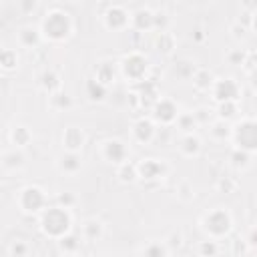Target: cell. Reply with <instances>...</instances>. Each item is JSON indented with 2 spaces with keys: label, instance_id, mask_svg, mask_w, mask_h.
Returning a JSON list of instances; mask_svg holds the SVG:
<instances>
[{
  "label": "cell",
  "instance_id": "11",
  "mask_svg": "<svg viewBox=\"0 0 257 257\" xmlns=\"http://www.w3.org/2000/svg\"><path fill=\"white\" fill-rule=\"evenodd\" d=\"M102 157L112 165H122L128 157V147L118 139H110L102 147Z\"/></svg>",
  "mask_w": 257,
  "mask_h": 257
},
{
  "label": "cell",
  "instance_id": "10",
  "mask_svg": "<svg viewBox=\"0 0 257 257\" xmlns=\"http://www.w3.org/2000/svg\"><path fill=\"white\" fill-rule=\"evenodd\" d=\"M102 18H104V26L106 28H110V30H124L128 26L131 14L120 4H108L106 12L102 14Z\"/></svg>",
  "mask_w": 257,
  "mask_h": 257
},
{
  "label": "cell",
  "instance_id": "2",
  "mask_svg": "<svg viewBox=\"0 0 257 257\" xmlns=\"http://www.w3.org/2000/svg\"><path fill=\"white\" fill-rule=\"evenodd\" d=\"M72 32V18L64 10H50L40 24V36H44L50 42H62Z\"/></svg>",
  "mask_w": 257,
  "mask_h": 257
},
{
  "label": "cell",
  "instance_id": "34",
  "mask_svg": "<svg viewBox=\"0 0 257 257\" xmlns=\"http://www.w3.org/2000/svg\"><path fill=\"white\" fill-rule=\"evenodd\" d=\"M50 102H52V106H54V108H58V110L70 108V104H72L70 96H68V94H64V92H54V94L50 96Z\"/></svg>",
  "mask_w": 257,
  "mask_h": 257
},
{
  "label": "cell",
  "instance_id": "7",
  "mask_svg": "<svg viewBox=\"0 0 257 257\" xmlns=\"http://www.w3.org/2000/svg\"><path fill=\"white\" fill-rule=\"evenodd\" d=\"M211 92L217 102H237L241 94V86L235 78H217L211 86Z\"/></svg>",
  "mask_w": 257,
  "mask_h": 257
},
{
  "label": "cell",
  "instance_id": "35",
  "mask_svg": "<svg viewBox=\"0 0 257 257\" xmlns=\"http://www.w3.org/2000/svg\"><path fill=\"white\" fill-rule=\"evenodd\" d=\"M231 161H233V165H235L237 169H245V167H249V163H251V155L245 153V151L235 149L233 155H231Z\"/></svg>",
  "mask_w": 257,
  "mask_h": 257
},
{
  "label": "cell",
  "instance_id": "6",
  "mask_svg": "<svg viewBox=\"0 0 257 257\" xmlns=\"http://www.w3.org/2000/svg\"><path fill=\"white\" fill-rule=\"evenodd\" d=\"M18 205L24 213H30V215H36L40 213L44 207H46V195L40 187L36 185H28L20 191L18 195Z\"/></svg>",
  "mask_w": 257,
  "mask_h": 257
},
{
  "label": "cell",
  "instance_id": "38",
  "mask_svg": "<svg viewBox=\"0 0 257 257\" xmlns=\"http://www.w3.org/2000/svg\"><path fill=\"white\" fill-rule=\"evenodd\" d=\"M26 253H28V245L24 241H14L10 245V255L12 257H26Z\"/></svg>",
  "mask_w": 257,
  "mask_h": 257
},
{
  "label": "cell",
  "instance_id": "1",
  "mask_svg": "<svg viewBox=\"0 0 257 257\" xmlns=\"http://www.w3.org/2000/svg\"><path fill=\"white\" fill-rule=\"evenodd\" d=\"M40 231L46 235V237H52V239H60L62 235L70 233L72 229V215L68 209L64 207H44L40 211Z\"/></svg>",
  "mask_w": 257,
  "mask_h": 257
},
{
  "label": "cell",
  "instance_id": "3",
  "mask_svg": "<svg viewBox=\"0 0 257 257\" xmlns=\"http://www.w3.org/2000/svg\"><path fill=\"white\" fill-rule=\"evenodd\" d=\"M231 227H233V217L227 209H221V207L209 211L203 219V229L209 235V239H221L229 235Z\"/></svg>",
  "mask_w": 257,
  "mask_h": 257
},
{
  "label": "cell",
  "instance_id": "14",
  "mask_svg": "<svg viewBox=\"0 0 257 257\" xmlns=\"http://www.w3.org/2000/svg\"><path fill=\"white\" fill-rule=\"evenodd\" d=\"M131 26L135 32H147V30H153V10L151 8H137L133 14H131Z\"/></svg>",
  "mask_w": 257,
  "mask_h": 257
},
{
  "label": "cell",
  "instance_id": "17",
  "mask_svg": "<svg viewBox=\"0 0 257 257\" xmlns=\"http://www.w3.org/2000/svg\"><path fill=\"white\" fill-rule=\"evenodd\" d=\"M82 167V159H80V155L78 153H62L60 157H58V169L62 171V173H76L78 169Z\"/></svg>",
  "mask_w": 257,
  "mask_h": 257
},
{
  "label": "cell",
  "instance_id": "31",
  "mask_svg": "<svg viewBox=\"0 0 257 257\" xmlns=\"http://www.w3.org/2000/svg\"><path fill=\"white\" fill-rule=\"evenodd\" d=\"M237 102H219V108H217V114H219V120H229L237 114Z\"/></svg>",
  "mask_w": 257,
  "mask_h": 257
},
{
  "label": "cell",
  "instance_id": "42",
  "mask_svg": "<svg viewBox=\"0 0 257 257\" xmlns=\"http://www.w3.org/2000/svg\"><path fill=\"white\" fill-rule=\"evenodd\" d=\"M169 239H171V241H167V243H165V245H167V249H169V247H179L183 237H181V233H173Z\"/></svg>",
  "mask_w": 257,
  "mask_h": 257
},
{
  "label": "cell",
  "instance_id": "19",
  "mask_svg": "<svg viewBox=\"0 0 257 257\" xmlns=\"http://www.w3.org/2000/svg\"><path fill=\"white\" fill-rule=\"evenodd\" d=\"M175 36L169 32V30H165V32H157V36H155V40H153V46H155V50L159 52V54H169V52H173V48H175Z\"/></svg>",
  "mask_w": 257,
  "mask_h": 257
},
{
  "label": "cell",
  "instance_id": "28",
  "mask_svg": "<svg viewBox=\"0 0 257 257\" xmlns=\"http://www.w3.org/2000/svg\"><path fill=\"white\" fill-rule=\"evenodd\" d=\"M16 64H18V56H16V52L10 50V48L0 46V68H4V70H12V68H16Z\"/></svg>",
  "mask_w": 257,
  "mask_h": 257
},
{
  "label": "cell",
  "instance_id": "36",
  "mask_svg": "<svg viewBox=\"0 0 257 257\" xmlns=\"http://www.w3.org/2000/svg\"><path fill=\"white\" fill-rule=\"evenodd\" d=\"M22 161H24V157L20 155V153H16V151H10V153H4L2 155V165L4 167H10V169H14V167H20L22 165Z\"/></svg>",
  "mask_w": 257,
  "mask_h": 257
},
{
  "label": "cell",
  "instance_id": "13",
  "mask_svg": "<svg viewBox=\"0 0 257 257\" xmlns=\"http://www.w3.org/2000/svg\"><path fill=\"white\" fill-rule=\"evenodd\" d=\"M155 133H157V128H155V122L151 118H145L143 116V118H139L133 124V137L141 145H149L155 139Z\"/></svg>",
  "mask_w": 257,
  "mask_h": 257
},
{
  "label": "cell",
  "instance_id": "20",
  "mask_svg": "<svg viewBox=\"0 0 257 257\" xmlns=\"http://www.w3.org/2000/svg\"><path fill=\"white\" fill-rule=\"evenodd\" d=\"M179 151H181L185 157H195V155H199V151H201V139H199L197 135H193V133L185 135V137L181 139V143H179Z\"/></svg>",
  "mask_w": 257,
  "mask_h": 257
},
{
  "label": "cell",
  "instance_id": "15",
  "mask_svg": "<svg viewBox=\"0 0 257 257\" xmlns=\"http://www.w3.org/2000/svg\"><path fill=\"white\" fill-rule=\"evenodd\" d=\"M84 141H86V137L78 126H68L62 133V145H64V149L68 153H78L82 149Z\"/></svg>",
  "mask_w": 257,
  "mask_h": 257
},
{
  "label": "cell",
  "instance_id": "25",
  "mask_svg": "<svg viewBox=\"0 0 257 257\" xmlns=\"http://www.w3.org/2000/svg\"><path fill=\"white\" fill-rule=\"evenodd\" d=\"M116 177H118L122 183H135V181L139 179V175H137V165L124 161L122 165H118V169H116Z\"/></svg>",
  "mask_w": 257,
  "mask_h": 257
},
{
  "label": "cell",
  "instance_id": "24",
  "mask_svg": "<svg viewBox=\"0 0 257 257\" xmlns=\"http://www.w3.org/2000/svg\"><path fill=\"white\" fill-rule=\"evenodd\" d=\"M82 237L86 241H98L102 237V223L96 221V219H88L82 225Z\"/></svg>",
  "mask_w": 257,
  "mask_h": 257
},
{
  "label": "cell",
  "instance_id": "8",
  "mask_svg": "<svg viewBox=\"0 0 257 257\" xmlns=\"http://www.w3.org/2000/svg\"><path fill=\"white\" fill-rule=\"evenodd\" d=\"M153 118L161 124H171L177 120L179 116V106L173 98H167V96H161L155 104H153Z\"/></svg>",
  "mask_w": 257,
  "mask_h": 257
},
{
  "label": "cell",
  "instance_id": "21",
  "mask_svg": "<svg viewBox=\"0 0 257 257\" xmlns=\"http://www.w3.org/2000/svg\"><path fill=\"white\" fill-rule=\"evenodd\" d=\"M193 84H195V88H199V90H209L211 86H213V82H215V76H213V72L211 70H207V68H197L195 72H193Z\"/></svg>",
  "mask_w": 257,
  "mask_h": 257
},
{
  "label": "cell",
  "instance_id": "26",
  "mask_svg": "<svg viewBox=\"0 0 257 257\" xmlns=\"http://www.w3.org/2000/svg\"><path fill=\"white\" fill-rule=\"evenodd\" d=\"M86 94H88L90 100L100 102V100H104V96H106V86H102V84L96 82L94 78H88V80H86Z\"/></svg>",
  "mask_w": 257,
  "mask_h": 257
},
{
  "label": "cell",
  "instance_id": "29",
  "mask_svg": "<svg viewBox=\"0 0 257 257\" xmlns=\"http://www.w3.org/2000/svg\"><path fill=\"white\" fill-rule=\"evenodd\" d=\"M167 251L165 241H153L143 249V257H167Z\"/></svg>",
  "mask_w": 257,
  "mask_h": 257
},
{
  "label": "cell",
  "instance_id": "32",
  "mask_svg": "<svg viewBox=\"0 0 257 257\" xmlns=\"http://www.w3.org/2000/svg\"><path fill=\"white\" fill-rule=\"evenodd\" d=\"M219 253V245L215 239H205L199 243V255L201 257H217Z\"/></svg>",
  "mask_w": 257,
  "mask_h": 257
},
{
  "label": "cell",
  "instance_id": "9",
  "mask_svg": "<svg viewBox=\"0 0 257 257\" xmlns=\"http://www.w3.org/2000/svg\"><path fill=\"white\" fill-rule=\"evenodd\" d=\"M167 171H169L167 163H163L159 159H143L137 165V175L145 181H159L167 175Z\"/></svg>",
  "mask_w": 257,
  "mask_h": 257
},
{
  "label": "cell",
  "instance_id": "22",
  "mask_svg": "<svg viewBox=\"0 0 257 257\" xmlns=\"http://www.w3.org/2000/svg\"><path fill=\"white\" fill-rule=\"evenodd\" d=\"M58 247H60L62 253L72 255V253H76V251L80 249V237L70 231V233H66V235H62V237L58 239Z\"/></svg>",
  "mask_w": 257,
  "mask_h": 257
},
{
  "label": "cell",
  "instance_id": "39",
  "mask_svg": "<svg viewBox=\"0 0 257 257\" xmlns=\"http://www.w3.org/2000/svg\"><path fill=\"white\" fill-rule=\"evenodd\" d=\"M245 58H247V54H245L241 48H235V50H231V52L227 54V60H229L231 64H235V66H237V64H243Z\"/></svg>",
  "mask_w": 257,
  "mask_h": 257
},
{
  "label": "cell",
  "instance_id": "16",
  "mask_svg": "<svg viewBox=\"0 0 257 257\" xmlns=\"http://www.w3.org/2000/svg\"><path fill=\"white\" fill-rule=\"evenodd\" d=\"M94 80L108 88V84L114 82V66L108 60H102L94 66Z\"/></svg>",
  "mask_w": 257,
  "mask_h": 257
},
{
  "label": "cell",
  "instance_id": "40",
  "mask_svg": "<svg viewBox=\"0 0 257 257\" xmlns=\"http://www.w3.org/2000/svg\"><path fill=\"white\" fill-rule=\"evenodd\" d=\"M76 203V199H74V195H70V193H64V195H58V207H64V209H70L72 205Z\"/></svg>",
  "mask_w": 257,
  "mask_h": 257
},
{
  "label": "cell",
  "instance_id": "18",
  "mask_svg": "<svg viewBox=\"0 0 257 257\" xmlns=\"http://www.w3.org/2000/svg\"><path fill=\"white\" fill-rule=\"evenodd\" d=\"M40 38H42L40 36V30L34 28V26H22L18 30V42L22 46H26V48H36L38 42H40Z\"/></svg>",
  "mask_w": 257,
  "mask_h": 257
},
{
  "label": "cell",
  "instance_id": "30",
  "mask_svg": "<svg viewBox=\"0 0 257 257\" xmlns=\"http://www.w3.org/2000/svg\"><path fill=\"white\" fill-rule=\"evenodd\" d=\"M175 122H177V126H179L181 131H185V135L193 133V128L197 126V120H195L193 112H179V116H177Z\"/></svg>",
  "mask_w": 257,
  "mask_h": 257
},
{
  "label": "cell",
  "instance_id": "5",
  "mask_svg": "<svg viewBox=\"0 0 257 257\" xmlns=\"http://www.w3.org/2000/svg\"><path fill=\"white\" fill-rule=\"evenodd\" d=\"M120 70L124 74V78H128L131 82H143L147 80V72H149V60L145 54H141L139 50H131L128 54H124V58L120 60Z\"/></svg>",
  "mask_w": 257,
  "mask_h": 257
},
{
  "label": "cell",
  "instance_id": "33",
  "mask_svg": "<svg viewBox=\"0 0 257 257\" xmlns=\"http://www.w3.org/2000/svg\"><path fill=\"white\" fill-rule=\"evenodd\" d=\"M211 135L219 141H225L227 137H231V126L225 122V120H217L213 126H211Z\"/></svg>",
  "mask_w": 257,
  "mask_h": 257
},
{
  "label": "cell",
  "instance_id": "41",
  "mask_svg": "<svg viewBox=\"0 0 257 257\" xmlns=\"http://www.w3.org/2000/svg\"><path fill=\"white\" fill-rule=\"evenodd\" d=\"M219 189L225 191V193H229V191L235 189V183H233L229 177H221V179H219Z\"/></svg>",
  "mask_w": 257,
  "mask_h": 257
},
{
  "label": "cell",
  "instance_id": "27",
  "mask_svg": "<svg viewBox=\"0 0 257 257\" xmlns=\"http://www.w3.org/2000/svg\"><path fill=\"white\" fill-rule=\"evenodd\" d=\"M10 141H12V145H16V147H26V145L32 141V133H30L26 126H16V128H12V133H10Z\"/></svg>",
  "mask_w": 257,
  "mask_h": 257
},
{
  "label": "cell",
  "instance_id": "4",
  "mask_svg": "<svg viewBox=\"0 0 257 257\" xmlns=\"http://www.w3.org/2000/svg\"><path fill=\"white\" fill-rule=\"evenodd\" d=\"M231 137H233V143L239 151H245L249 155L255 153V149H257V124L253 118H243L241 122H237L231 128Z\"/></svg>",
  "mask_w": 257,
  "mask_h": 257
},
{
  "label": "cell",
  "instance_id": "43",
  "mask_svg": "<svg viewBox=\"0 0 257 257\" xmlns=\"http://www.w3.org/2000/svg\"><path fill=\"white\" fill-rule=\"evenodd\" d=\"M203 38H205L203 30H195V40H197V42H203Z\"/></svg>",
  "mask_w": 257,
  "mask_h": 257
},
{
  "label": "cell",
  "instance_id": "12",
  "mask_svg": "<svg viewBox=\"0 0 257 257\" xmlns=\"http://www.w3.org/2000/svg\"><path fill=\"white\" fill-rule=\"evenodd\" d=\"M137 90H139V92H137V98H139L141 106H145V108H153V104L161 98L159 86H157V82L151 80V78L139 82V84H137Z\"/></svg>",
  "mask_w": 257,
  "mask_h": 257
},
{
  "label": "cell",
  "instance_id": "37",
  "mask_svg": "<svg viewBox=\"0 0 257 257\" xmlns=\"http://www.w3.org/2000/svg\"><path fill=\"white\" fill-rule=\"evenodd\" d=\"M167 26H169V16H167V12H153V28H157L159 32H165L167 30Z\"/></svg>",
  "mask_w": 257,
  "mask_h": 257
},
{
  "label": "cell",
  "instance_id": "23",
  "mask_svg": "<svg viewBox=\"0 0 257 257\" xmlns=\"http://www.w3.org/2000/svg\"><path fill=\"white\" fill-rule=\"evenodd\" d=\"M40 84H42V88H44L46 92L54 94V92L60 90V76H58L54 70H44L42 76H40Z\"/></svg>",
  "mask_w": 257,
  "mask_h": 257
}]
</instances>
